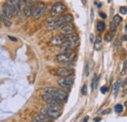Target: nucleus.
Listing matches in <instances>:
<instances>
[{"label": "nucleus", "mask_w": 127, "mask_h": 122, "mask_svg": "<svg viewBox=\"0 0 127 122\" xmlns=\"http://www.w3.org/2000/svg\"><path fill=\"white\" fill-rule=\"evenodd\" d=\"M97 30L99 31H104L106 30V24L104 22H98L97 23Z\"/></svg>", "instance_id": "obj_21"}, {"label": "nucleus", "mask_w": 127, "mask_h": 122, "mask_svg": "<svg viewBox=\"0 0 127 122\" xmlns=\"http://www.w3.org/2000/svg\"><path fill=\"white\" fill-rule=\"evenodd\" d=\"M32 10H33V4H32V0L27 1L26 6L24 8V13L26 17H31L32 15Z\"/></svg>", "instance_id": "obj_15"}, {"label": "nucleus", "mask_w": 127, "mask_h": 122, "mask_svg": "<svg viewBox=\"0 0 127 122\" xmlns=\"http://www.w3.org/2000/svg\"><path fill=\"white\" fill-rule=\"evenodd\" d=\"M125 30H127V25H126V27H125Z\"/></svg>", "instance_id": "obj_41"}, {"label": "nucleus", "mask_w": 127, "mask_h": 122, "mask_svg": "<svg viewBox=\"0 0 127 122\" xmlns=\"http://www.w3.org/2000/svg\"><path fill=\"white\" fill-rule=\"evenodd\" d=\"M110 109H107V110H105V111H103V114H106V113H110Z\"/></svg>", "instance_id": "obj_33"}, {"label": "nucleus", "mask_w": 127, "mask_h": 122, "mask_svg": "<svg viewBox=\"0 0 127 122\" xmlns=\"http://www.w3.org/2000/svg\"><path fill=\"white\" fill-rule=\"evenodd\" d=\"M0 16H1V20H2L3 24H4L6 27H8V28H9V27H11V25H12V24H11V21H10L6 16L4 15L3 13H0Z\"/></svg>", "instance_id": "obj_20"}, {"label": "nucleus", "mask_w": 127, "mask_h": 122, "mask_svg": "<svg viewBox=\"0 0 127 122\" xmlns=\"http://www.w3.org/2000/svg\"><path fill=\"white\" fill-rule=\"evenodd\" d=\"M114 110H115L116 112H121V111L123 110V106H122V105H120V104L116 105V106L114 107Z\"/></svg>", "instance_id": "obj_25"}, {"label": "nucleus", "mask_w": 127, "mask_h": 122, "mask_svg": "<svg viewBox=\"0 0 127 122\" xmlns=\"http://www.w3.org/2000/svg\"><path fill=\"white\" fill-rule=\"evenodd\" d=\"M124 106H125V107H127V101H126V102H125V104H124Z\"/></svg>", "instance_id": "obj_40"}, {"label": "nucleus", "mask_w": 127, "mask_h": 122, "mask_svg": "<svg viewBox=\"0 0 127 122\" xmlns=\"http://www.w3.org/2000/svg\"><path fill=\"white\" fill-rule=\"evenodd\" d=\"M101 47H102V37H101V35H98L96 37L94 48H95V50H100Z\"/></svg>", "instance_id": "obj_19"}, {"label": "nucleus", "mask_w": 127, "mask_h": 122, "mask_svg": "<svg viewBox=\"0 0 127 122\" xmlns=\"http://www.w3.org/2000/svg\"><path fill=\"white\" fill-rule=\"evenodd\" d=\"M66 10V6L62 3V2H57L53 5L52 9H51V15L53 16H58V15H61L62 13L65 12Z\"/></svg>", "instance_id": "obj_5"}, {"label": "nucleus", "mask_w": 127, "mask_h": 122, "mask_svg": "<svg viewBox=\"0 0 127 122\" xmlns=\"http://www.w3.org/2000/svg\"><path fill=\"white\" fill-rule=\"evenodd\" d=\"M48 108L52 109V110H55V111H58V112H61L63 110V105L62 103H53V104H47Z\"/></svg>", "instance_id": "obj_16"}, {"label": "nucleus", "mask_w": 127, "mask_h": 122, "mask_svg": "<svg viewBox=\"0 0 127 122\" xmlns=\"http://www.w3.org/2000/svg\"><path fill=\"white\" fill-rule=\"evenodd\" d=\"M120 81H117L116 83H115V85H114V88H113V96L114 97H116L117 96V94H118V91H119V87H120Z\"/></svg>", "instance_id": "obj_22"}, {"label": "nucleus", "mask_w": 127, "mask_h": 122, "mask_svg": "<svg viewBox=\"0 0 127 122\" xmlns=\"http://www.w3.org/2000/svg\"><path fill=\"white\" fill-rule=\"evenodd\" d=\"M90 36H91V37H90V39H91V41H92V40L94 39V35H93V34H91Z\"/></svg>", "instance_id": "obj_37"}, {"label": "nucleus", "mask_w": 127, "mask_h": 122, "mask_svg": "<svg viewBox=\"0 0 127 122\" xmlns=\"http://www.w3.org/2000/svg\"><path fill=\"white\" fill-rule=\"evenodd\" d=\"M81 1H82V4H83V5L86 4V0H81Z\"/></svg>", "instance_id": "obj_38"}, {"label": "nucleus", "mask_w": 127, "mask_h": 122, "mask_svg": "<svg viewBox=\"0 0 127 122\" xmlns=\"http://www.w3.org/2000/svg\"><path fill=\"white\" fill-rule=\"evenodd\" d=\"M123 86H125V85H127V78H125V80H124V82H123V84H122Z\"/></svg>", "instance_id": "obj_35"}, {"label": "nucleus", "mask_w": 127, "mask_h": 122, "mask_svg": "<svg viewBox=\"0 0 127 122\" xmlns=\"http://www.w3.org/2000/svg\"><path fill=\"white\" fill-rule=\"evenodd\" d=\"M57 75L61 77H65V76H71L74 73V70L72 68H68V67H59L56 70Z\"/></svg>", "instance_id": "obj_9"}, {"label": "nucleus", "mask_w": 127, "mask_h": 122, "mask_svg": "<svg viewBox=\"0 0 127 122\" xmlns=\"http://www.w3.org/2000/svg\"><path fill=\"white\" fill-rule=\"evenodd\" d=\"M95 4H96V6H97L98 8H101V7H102V3H99V2L95 1Z\"/></svg>", "instance_id": "obj_32"}, {"label": "nucleus", "mask_w": 127, "mask_h": 122, "mask_svg": "<svg viewBox=\"0 0 127 122\" xmlns=\"http://www.w3.org/2000/svg\"><path fill=\"white\" fill-rule=\"evenodd\" d=\"M120 13L122 15H126L127 14V7H120Z\"/></svg>", "instance_id": "obj_26"}, {"label": "nucleus", "mask_w": 127, "mask_h": 122, "mask_svg": "<svg viewBox=\"0 0 127 122\" xmlns=\"http://www.w3.org/2000/svg\"><path fill=\"white\" fill-rule=\"evenodd\" d=\"M121 21H122V19H121L120 16H118V15L114 16L113 19H112V21H111V25H110V29H111V31L116 30V29H117V27L120 25Z\"/></svg>", "instance_id": "obj_10"}, {"label": "nucleus", "mask_w": 127, "mask_h": 122, "mask_svg": "<svg viewBox=\"0 0 127 122\" xmlns=\"http://www.w3.org/2000/svg\"><path fill=\"white\" fill-rule=\"evenodd\" d=\"M8 38H9L11 41H14V42H17V41H18V39H17V38L13 37V36H11V35H8Z\"/></svg>", "instance_id": "obj_30"}, {"label": "nucleus", "mask_w": 127, "mask_h": 122, "mask_svg": "<svg viewBox=\"0 0 127 122\" xmlns=\"http://www.w3.org/2000/svg\"><path fill=\"white\" fill-rule=\"evenodd\" d=\"M100 120H101V118H95V119H94V121L95 122H99Z\"/></svg>", "instance_id": "obj_36"}, {"label": "nucleus", "mask_w": 127, "mask_h": 122, "mask_svg": "<svg viewBox=\"0 0 127 122\" xmlns=\"http://www.w3.org/2000/svg\"><path fill=\"white\" fill-rule=\"evenodd\" d=\"M41 99L42 101H44L46 104H53V103H62L60 100H58L57 98L51 96V95H48V94H43L41 96Z\"/></svg>", "instance_id": "obj_11"}, {"label": "nucleus", "mask_w": 127, "mask_h": 122, "mask_svg": "<svg viewBox=\"0 0 127 122\" xmlns=\"http://www.w3.org/2000/svg\"><path fill=\"white\" fill-rule=\"evenodd\" d=\"M32 122H36V121H35V120H33V121H32Z\"/></svg>", "instance_id": "obj_42"}, {"label": "nucleus", "mask_w": 127, "mask_h": 122, "mask_svg": "<svg viewBox=\"0 0 127 122\" xmlns=\"http://www.w3.org/2000/svg\"><path fill=\"white\" fill-rule=\"evenodd\" d=\"M11 5H12V7L14 8V11H15V15H18L19 13H20V6H19V0H9L8 1Z\"/></svg>", "instance_id": "obj_18"}, {"label": "nucleus", "mask_w": 127, "mask_h": 122, "mask_svg": "<svg viewBox=\"0 0 127 122\" xmlns=\"http://www.w3.org/2000/svg\"><path fill=\"white\" fill-rule=\"evenodd\" d=\"M108 90H109V88H108V87H106V86H103V87L101 88V92H102V94H106Z\"/></svg>", "instance_id": "obj_27"}, {"label": "nucleus", "mask_w": 127, "mask_h": 122, "mask_svg": "<svg viewBox=\"0 0 127 122\" xmlns=\"http://www.w3.org/2000/svg\"><path fill=\"white\" fill-rule=\"evenodd\" d=\"M64 42H65V35H55L52 40L51 43L53 45H62Z\"/></svg>", "instance_id": "obj_14"}, {"label": "nucleus", "mask_w": 127, "mask_h": 122, "mask_svg": "<svg viewBox=\"0 0 127 122\" xmlns=\"http://www.w3.org/2000/svg\"><path fill=\"white\" fill-rule=\"evenodd\" d=\"M111 39H112V34H111V32H107L106 35H105V40L110 42V41H111Z\"/></svg>", "instance_id": "obj_24"}, {"label": "nucleus", "mask_w": 127, "mask_h": 122, "mask_svg": "<svg viewBox=\"0 0 127 122\" xmlns=\"http://www.w3.org/2000/svg\"><path fill=\"white\" fill-rule=\"evenodd\" d=\"M2 13L6 16L9 20H11V19L15 16L14 8L12 7V5H11L9 2H7V3L3 4V11H2Z\"/></svg>", "instance_id": "obj_8"}, {"label": "nucleus", "mask_w": 127, "mask_h": 122, "mask_svg": "<svg viewBox=\"0 0 127 122\" xmlns=\"http://www.w3.org/2000/svg\"><path fill=\"white\" fill-rule=\"evenodd\" d=\"M0 20H1V16H0Z\"/></svg>", "instance_id": "obj_43"}, {"label": "nucleus", "mask_w": 127, "mask_h": 122, "mask_svg": "<svg viewBox=\"0 0 127 122\" xmlns=\"http://www.w3.org/2000/svg\"><path fill=\"white\" fill-rule=\"evenodd\" d=\"M43 91H44V94L51 95V96L57 98L58 100H60L61 102H66V100H67V94L60 89H57L54 87H46V88H44Z\"/></svg>", "instance_id": "obj_2"}, {"label": "nucleus", "mask_w": 127, "mask_h": 122, "mask_svg": "<svg viewBox=\"0 0 127 122\" xmlns=\"http://www.w3.org/2000/svg\"><path fill=\"white\" fill-rule=\"evenodd\" d=\"M99 16H100L102 19H106V18H107V15H106L104 12H100V13H99Z\"/></svg>", "instance_id": "obj_31"}, {"label": "nucleus", "mask_w": 127, "mask_h": 122, "mask_svg": "<svg viewBox=\"0 0 127 122\" xmlns=\"http://www.w3.org/2000/svg\"><path fill=\"white\" fill-rule=\"evenodd\" d=\"M74 83V77L72 76H65L61 77L58 79V84L63 88H69Z\"/></svg>", "instance_id": "obj_6"}, {"label": "nucleus", "mask_w": 127, "mask_h": 122, "mask_svg": "<svg viewBox=\"0 0 127 122\" xmlns=\"http://www.w3.org/2000/svg\"><path fill=\"white\" fill-rule=\"evenodd\" d=\"M45 12V4L42 3V2H38L34 7H33V10H32V16L35 20L39 19L41 16L43 15V13Z\"/></svg>", "instance_id": "obj_4"}, {"label": "nucleus", "mask_w": 127, "mask_h": 122, "mask_svg": "<svg viewBox=\"0 0 127 122\" xmlns=\"http://www.w3.org/2000/svg\"><path fill=\"white\" fill-rule=\"evenodd\" d=\"M97 82H98V76L95 75L94 78H93V80H92V82H91V89H92V90H94L95 85H97Z\"/></svg>", "instance_id": "obj_23"}, {"label": "nucleus", "mask_w": 127, "mask_h": 122, "mask_svg": "<svg viewBox=\"0 0 127 122\" xmlns=\"http://www.w3.org/2000/svg\"><path fill=\"white\" fill-rule=\"evenodd\" d=\"M75 57V53L74 52H66V53H62L56 56V61L60 63H68Z\"/></svg>", "instance_id": "obj_3"}, {"label": "nucleus", "mask_w": 127, "mask_h": 122, "mask_svg": "<svg viewBox=\"0 0 127 122\" xmlns=\"http://www.w3.org/2000/svg\"><path fill=\"white\" fill-rule=\"evenodd\" d=\"M124 40H127V35H124Z\"/></svg>", "instance_id": "obj_39"}, {"label": "nucleus", "mask_w": 127, "mask_h": 122, "mask_svg": "<svg viewBox=\"0 0 127 122\" xmlns=\"http://www.w3.org/2000/svg\"><path fill=\"white\" fill-rule=\"evenodd\" d=\"M88 120H89V116H86V117L83 119V122H87Z\"/></svg>", "instance_id": "obj_34"}, {"label": "nucleus", "mask_w": 127, "mask_h": 122, "mask_svg": "<svg viewBox=\"0 0 127 122\" xmlns=\"http://www.w3.org/2000/svg\"><path fill=\"white\" fill-rule=\"evenodd\" d=\"M73 31H74V27H73V25H72L71 23L65 25L63 28H61V33H62L63 35L71 34V33H73Z\"/></svg>", "instance_id": "obj_12"}, {"label": "nucleus", "mask_w": 127, "mask_h": 122, "mask_svg": "<svg viewBox=\"0 0 127 122\" xmlns=\"http://www.w3.org/2000/svg\"><path fill=\"white\" fill-rule=\"evenodd\" d=\"M85 75H86V76L89 75V63H88V62H87V64H86V72H85Z\"/></svg>", "instance_id": "obj_29"}, {"label": "nucleus", "mask_w": 127, "mask_h": 122, "mask_svg": "<svg viewBox=\"0 0 127 122\" xmlns=\"http://www.w3.org/2000/svg\"><path fill=\"white\" fill-rule=\"evenodd\" d=\"M65 41L72 42V43H78L79 37H78V35L76 33H71V34L65 35Z\"/></svg>", "instance_id": "obj_17"}, {"label": "nucleus", "mask_w": 127, "mask_h": 122, "mask_svg": "<svg viewBox=\"0 0 127 122\" xmlns=\"http://www.w3.org/2000/svg\"><path fill=\"white\" fill-rule=\"evenodd\" d=\"M73 21V17L70 14H66V15L62 16L61 18H59L56 21H53L50 23V25H48V30H56V29H61L64 27L67 24H70Z\"/></svg>", "instance_id": "obj_1"}, {"label": "nucleus", "mask_w": 127, "mask_h": 122, "mask_svg": "<svg viewBox=\"0 0 127 122\" xmlns=\"http://www.w3.org/2000/svg\"><path fill=\"white\" fill-rule=\"evenodd\" d=\"M82 94H83V95H86V94H87V86H86V85H84V86L82 87Z\"/></svg>", "instance_id": "obj_28"}, {"label": "nucleus", "mask_w": 127, "mask_h": 122, "mask_svg": "<svg viewBox=\"0 0 127 122\" xmlns=\"http://www.w3.org/2000/svg\"><path fill=\"white\" fill-rule=\"evenodd\" d=\"M33 120H35L36 122H52L53 119H51L50 117H48L46 115L42 114V113H36L33 116Z\"/></svg>", "instance_id": "obj_13"}, {"label": "nucleus", "mask_w": 127, "mask_h": 122, "mask_svg": "<svg viewBox=\"0 0 127 122\" xmlns=\"http://www.w3.org/2000/svg\"><path fill=\"white\" fill-rule=\"evenodd\" d=\"M40 113L46 115L48 117H50L51 119H57L61 116V112H58V111H55V110H52L48 107H42L40 109Z\"/></svg>", "instance_id": "obj_7"}]
</instances>
